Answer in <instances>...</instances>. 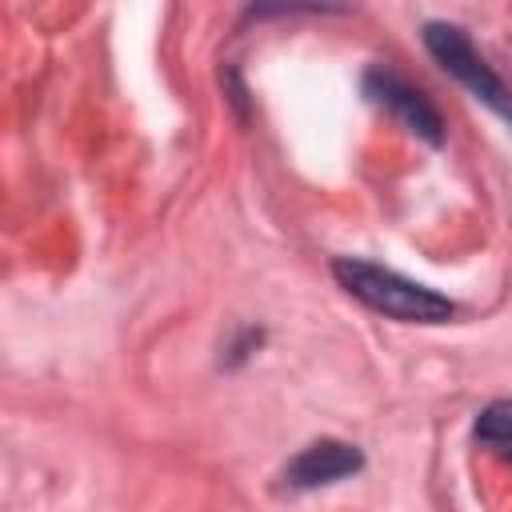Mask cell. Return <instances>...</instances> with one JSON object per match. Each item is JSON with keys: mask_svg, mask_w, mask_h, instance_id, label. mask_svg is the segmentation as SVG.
<instances>
[{"mask_svg": "<svg viewBox=\"0 0 512 512\" xmlns=\"http://www.w3.org/2000/svg\"><path fill=\"white\" fill-rule=\"evenodd\" d=\"M332 272L336 280L344 284V292H352L360 304H368L372 312L380 316H392V320H404V324H444L456 304L392 268H380V264H368V260H356V256H340L332 260Z\"/></svg>", "mask_w": 512, "mask_h": 512, "instance_id": "obj_1", "label": "cell"}, {"mask_svg": "<svg viewBox=\"0 0 512 512\" xmlns=\"http://www.w3.org/2000/svg\"><path fill=\"white\" fill-rule=\"evenodd\" d=\"M424 48H428L432 60H436L448 76H456L476 100H484L496 116L512 120V88L492 72V64L476 52V44L468 40L464 28L444 24V20H428V24H424Z\"/></svg>", "mask_w": 512, "mask_h": 512, "instance_id": "obj_2", "label": "cell"}, {"mask_svg": "<svg viewBox=\"0 0 512 512\" xmlns=\"http://www.w3.org/2000/svg\"><path fill=\"white\" fill-rule=\"evenodd\" d=\"M364 96L376 108H384L392 120H400V128H408L412 136H420L428 144H440L444 140V120L432 108V100L420 88H412L404 76H396L392 68H380V64L368 68L364 72Z\"/></svg>", "mask_w": 512, "mask_h": 512, "instance_id": "obj_3", "label": "cell"}, {"mask_svg": "<svg viewBox=\"0 0 512 512\" xmlns=\"http://www.w3.org/2000/svg\"><path fill=\"white\" fill-rule=\"evenodd\" d=\"M364 468V456L356 444L344 440H312L308 448H300L284 472H280V488L284 492H312L324 484H336L344 476H356Z\"/></svg>", "mask_w": 512, "mask_h": 512, "instance_id": "obj_4", "label": "cell"}, {"mask_svg": "<svg viewBox=\"0 0 512 512\" xmlns=\"http://www.w3.org/2000/svg\"><path fill=\"white\" fill-rule=\"evenodd\" d=\"M476 440L492 452V456H500L504 464H512V400H496V404H488L480 416H476Z\"/></svg>", "mask_w": 512, "mask_h": 512, "instance_id": "obj_5", "label": "cell"}]
</instances>
